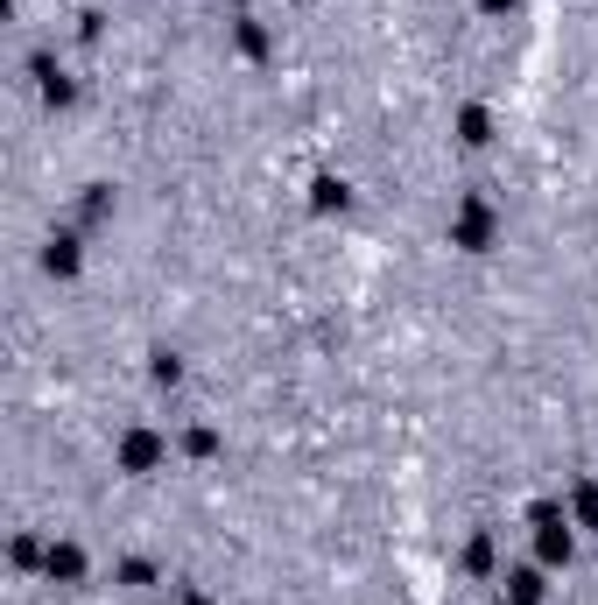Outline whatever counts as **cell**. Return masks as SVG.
I'll return each instance as SVG.
<instances>
[{
  "label": "cell",
  "instance_id": "6da1fadb",
  "mask_svg": "<svg viewBox=\"0 0 598 605\" xmlns=\"http://www.w3.org/2000/svg\"><path fill=\"white\" fill-rule=\"evenodd\" d=\"M120 458H127V472H148V465L163 458V444H155V437H127V450H120Z\"/></svg>",
  "mask_w": 598,
  "mask_h": 605
},
{
  "label": "cell",
  "instance_id": "277c9868",
  "mask_svg": "<svg viewBox=\"0 0 598 605\" xmlns=\"http://www.w3.org/2000/svg\"><path fill=\"white\" fill-rule=\"evenodd\" d=\"M191 605H204V599H191Z\"/></svg>",
  "mask_w": 598,
  "mask_h": 605
},
{
  "label": "cell",
  "instance_id": "3957f363",
  "mask_svg": "<svg viewBox=\"0 0 598 605\" xmlns=\"http://www.w3.org/2000/svg\"><path fill=\"white\" fill-rule=\"evenodd\" d=\"M479 7H486V15H500V7H514V0H479Z\"/></svg>",
  "mask_w": 598,
  "mask_h": 605
},
{
  "label": "cell",
  "instance_id": "7a4b0ae2",
  "mask_svg": "<svg viewBox=\"0 0 598 605\" xmlns=\"http://www.w3.org/2000/svg\"><path fill=\"white\" fill-rule=\"evenodd\" d=\"M78 570H85L78 550H50V578H78Z\"/></svg>",
  "mask_w": 598,
  "mask_h": 605
}]
</instances>
